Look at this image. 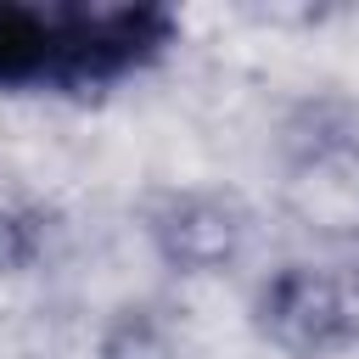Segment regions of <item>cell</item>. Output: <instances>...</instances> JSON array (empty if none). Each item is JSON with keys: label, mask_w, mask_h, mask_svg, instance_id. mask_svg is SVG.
<instances>
[{"label": "cell", "mask_w": 359, "mask_h": 359, "mask_svg": "<svg viewBox=\"0 0 359 359\" xmlns=\"http://www.w3.org/2000/svg\"><path fill=\"white\" fill-rule=\"evenodd\" d=\"M174 39L163 6H22L0 0V90H90L146 67Z\"/></svg>", "instance_id": "cell-1"}]
</instances>
